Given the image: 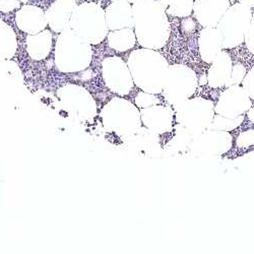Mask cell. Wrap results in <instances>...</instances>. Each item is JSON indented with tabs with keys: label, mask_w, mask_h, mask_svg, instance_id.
Listing matches in <instances>:
<instances>
[{
	"label": "cell",
	"mask_w": 254,
	"mask_h": 254,
	"mask_svg": "<svg viewBox=\"0 0 254 254\" xmlns=\"http://www.w3.org/2000/svg\"><path fill=\"white\" fill-rule=\"evenodd\" d=\"M88 1H95V0H88Z\"/></svg>",
	"instance_id": "obj_24"
},
{
	"label": "cell",
	"mask_w": 254,
	"mask_h": 254,
	"mask_svg": "<svg viewBox=\"0 0 254 254\" xmlns=\"http://www.w3.org/2000/svg\"><path fill=\"white\" fill-rule=\"evenodd\" d=\"M244 42L246 43L247 49L252 54H254V12H252V18H251L250 25L248 27V30L245 34Z\"/></svg>",
	"instance_id": "obj_21"
},
{
	"label": "cell",
	"mask_w": 254,
	"mask_h": 254,
	"mask_svg": "<svg viewBox=\"0 0 254 254\" xmlns=\"http://www.w3.org/2000/svg\"><path fill=\"white\" fill-rule=\"evenodd\" d=\"M134 33L140 46L163 48L170 38L171 27L167 12L158 0H139L132 4Z\"/></svg>",
	"instance_id": "obj_1"
},
{
	"label": "cell",
	"mask_w": 254,
	"mask_h": 254,
	"mask_svg": "<svg viewBox=\"0 0 254 254\" xmlns=\"http://www.w3.org/2000/svg\"><path fill=\"white\" fill-rule=\"evenodd\" d=\"M230 6V0H195L193 12L203 28H217Z\"/></svg>",
	"instance_id": "obj_9"
},
{
	"label": "cell",
	"mask_w": 254,
	"mask_h": 254,
	"mask_svg": "<svg viewBox=\"0 0 254 254\" xmlns=\"http://www.w3.org/2000/svg\"><path fill=\"white\" fill-rule=\"evenodd\" d=\"M239 3H242L246 6H249L250 8L254 7V0H238Z\"/></svg>",
	"instance_id": "obj_22"
},
{
	"label": "cell",
	"mask_w": 254,
	"mask_h": 254,
	"mask_svg": "<svg viewBox=\"0 0 254 254\" xmlns=\"http://www.w3.org/2000/svg\"><path fill=\"white\" fill-rule=\"evenodd\" d=\"M166 12L177 17H187L193 11V0H158Z\"/></svg>",
	"instance_id": "obj_18"
},
{
	"label": "cell",
	"mask_w": 254,
	"mask_h": 254,
	"mask_svg": "<svg viewBox=\"0 0 254 254\" xmlns=\"http://www.w3.org/2000/svg\"><path fill=\"white\" fill-rule=\"evenodd\" d=\"M127 64L138 88L147 94L163 91L169 64L162 54L154 49H137L130 53Z\"/></svg>",
	"instance_id": "obj_2"
},
{
	"label": "cell",
	"mask_w": 254,
	"mask_h": 254,
	"mask_svg": "<svg viewBox=\"0 0 254 254\" xmlns=\"http://www.w3.org/2000/svg\"><path fill=\"white\" fill-rule=\"evenodd\" d=\"M17 27L28 34H38L47 27L44 10L33 5H25L16 11Z\"/></svg>",
	"instance_id": "obj_11"
},
{
	"label": "cell",
	"mask_w": 254,
	"mask_h": 254,
	"mask_svg": "<svg viewBox=\"0 0 254 254\" xmlns=\"http://www.w3.org/2000/svg\"><path fill=\"white\" fill-rule=\"evenodd\" d=\"M245 74H246V68L244 67V65L241 64V63H237L236 65L233 66L231 79L229 81V87L234 86V84H240Z\"/></svg>",
	"instance_id": "obj_19"
},
{
	"label": "cell",
	"mask_w": 254,
	"mask_h": 254,
	"mask_svg": "<svg viewBox=\"0 0 254 254\" xmlns=\"http://www.w3.org/2000/svg\"><path fill=\"white\" fill-rule=\"evenodd\" d=\"M198 49L201 59L211 63L223 49L222 37L217 28H204L199 33Z\"/></svg>",
	"instance_id": "obj_15"
},
{
	"label": "cell",
	"mask_w": 254,
	"mask_h": 254,
	"mask_svg": "<svg viewBox=\"0 0 254 254\" xmlns=\"http://www.w3.org/2000/svg\"><path fill=\"white\" fill-rule=\"evenodd\" d=\"M103 75L107 86L120 95H127L133 87L129 67L120 57H108L103 61Z\"/></svg>",
	"instance_id": "obj_7"
},
{
	"label": "cell",
	"mask_w": 254,
	"mask_h": 254,
	"mask_svg": "<svg viewBox=\"0 0 254 254\" xmlns=\"http://www.w3.org/2000/svg\"><path fill=\"white\" fill-rule=\"evenodd\" d=\"M251 106L252 102L244 89L239 84H234V86H230L228 90L221 94L215 112L222 117L235 119L248 111Z\"/></svg>",
	"instance_id": "obj_8"
},
{
	"label": "cell",
	"mask_w": 254,
	"mask_h": 254,
	"mask_svg": "<svg viewBox=\"0 0 254 254\" xmlns=\"http://www.w3.org/2000/svg\"><path fill=\"white\" fill-rule=\"evenodd\" d=\"M69 22H82L81 28L75 30L77 34L83 30V41L91 44H99L108 34V26L106 23L105 10L94 1H83L72 11Z\"/></svg>",
	"instance_id": "obj_4"
},
{
	"label": "cell",
	"mask_w": 254,
	"mask_h": 254,
	"mask_svg": "<svg viewBox=\"0 0 254 254\" xmlns=\"http://www.w3.org/2000/svg\"><path fill=\"white\" fill-rule=\"evenodd\" d=\"M242 88L250 98L254 99V67L245 74L242 80Z\"/></svg>",
	"instance_id": "obj_20"
},
{
	"label": "cell",
	"mask_w": 254,
	"mask_h": 254,
	"mask_svg": "<svg viewBox=\"0 0 254 254\" xmlns=\"http://www.w3.org/2000/svg\"><path fill=\"white\" fill-rule=\"evenodd\" d=\"M140 113L142 121L150 129L158 133H164L172 129L173 112L170 108L157 106V107L141 110Z\"/></svg>",
	"instance_id": "obj_14"
},
{
	"label": "cell",
	"mask_w": 254,
	"mask_h": 254,
	"mask_svg": "<svg viewBox=\"0 0 254 254\" xmlns=\"http://www.w3.org/2000/svg\"><path fill=\"white\" fill-rule=\"evenodd\" d=\"M197 75L194 70L182 64L169 66L164 83V96L174 106L188 100L197 89Z\"/></svg>",
	"instance_id": "obj_5"
},
{
	"label": "cell",
	"mask_w": 254,
	"mask_h": 254,
	"mask_svg": "<svg viewBox=\"0 0 254 254\" xmlns=\"http://www.w3.org/2000/svg\"><path fill=\"white\" fill-rule=\"evenodd\" d=\"M111 1H115V0H111ZM126 1H128L129 3H135V2H137V1H139V0H126Z\"/></svg>",
	"instance_id": "obj_23"
},
{
	"label": "cell",
	"mask_w": 254,
	"mask_h": 254,
	"mask_svg": "<svg viewBox=\"0 0 254 254\" xmlns=\"http://www.w3.org/2000/svg\"><path fill=\"white\" fill-rule=\"evenodd\" d=\"M76 0H55L46 11L47 24L55 32H61L68 25Z\"/></svg>",
	"instance_id": "obj_13"
},
{
	"label": "cell",
	"mask_w": 254,
	"mask_h": 254,
	"mask_svg": "<svg viewBox=\"0 0 254 254\" xmlns=\"http://www.w3.org/2000/svg\"><path fill=\"white\" fill-rule=\"evenodd\" d=\"M174 107L177 122L192 131H201L214 120V104L208 100L201 98L186 100Z\"/></svg>",
	"instance_id": "obj_6"
},
{
	"label": "cell",
	"mask_w": 254,
	"mask_h": 254,
	"mask_svg": "<svg viewBox=\"0 0 254 254\" xmlns=\"http://www.w3.org/2000/svg\"><path fill=\"white\" fill-rule=\"evenodd\" d=\"M251 18L250 7L242 3H235L228 8L217 26L222 37L223 49H233L243 43Z\"/></svg>",
	"instance_id": "obj_3"
},
{
	"label": "cell",
	"mask_w": 254,
	"mask_h": 254,
	"mask_svg": "<svg viewBox=\"0 0 254 254\" xmlns=\"http://www.w3.org/2000/svg\"><path fill=\"white\" fill-rule=\"evenodd\" d=\"M232 59L228 52L221 51L211 62L207 72V82L211 88L229 87L232 75Z\"/></svg>",
	"instance_id": "obj_12"
},
{
	"label": "cell",
	"mask_w": 254,
	"mask_h": 254,
	"mask_svg": "<svg viewBox=\"0 0 254 254\" xmlns=\"http://www.w3.org/2000/svg\"><path fill=\"white\" fill-rule=\"evenodd\" d=\"M106 23L111 31L125 28H133V10L132 5L126 0H115L105 9Z\"/></svg>",
	"instance_id": "obj_10"
},
{
	"label": "cell",
	"mask_w": 254,
	"mask_h": 254,
	"mask_svg": "<svg viewBox=\"0 0 254 254\" xmlns=\"http://www.w3.org/2000/svg\"><path fill=\"white\" fill-rule=\"evenodd\" d=\"M52 36L49 31H44L39 35H33L28 37V52L31 57L35 59L45 58L51 49Z\"/></svg>",
	"instance_id": "obj_16"
},
{
	"label": "cell",
	"mask_w": 254,
	"mask_h": 254,
	"mask_svg": "<svg viewBox=\"0 0 254 254\" xmlns=\"http://www.w3.org/2000/svg\"><path fill=\"white\" fill-rule=\"evenodd\" d=\"M135 33L131 28L112 31L108 34L109 46L118 52H125L131 49L135 45Z\"/></svg>",
	"instance_id": "obj_17"
}]
</instances>
